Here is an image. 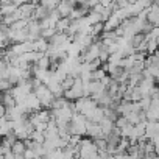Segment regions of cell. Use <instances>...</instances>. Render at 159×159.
I'll return each mask as SVG.
<instances>
[{
  "label": "cell",
  "instance_id": "9c48e42d",
  "mask_svg": "<svg viewBox=\"0 0 159 159\" xmlns=\"http://www.w3.org/2000/svg\"><path fill=\"white\" fill-rule=\"evenodd\" d=\"M70 19L69 17H61L56 24H55V30H56V33H66L67 31V28L70 27Z\"/></svg>",
  "mask_w": 159,
  "mask_h": 159
},
{
  "label": "cell",
  "instance_id": "603a6c76",
  "mask_svg": "<svg viewBox=\"0 0 159 159\" xmlns=\"http://www.w3.org/2000/svg\"><path fill=\"white\" fill-rule=\"evenodd\" d=\"M22 156H24V159H36V156H34L33 150H25Z\"/></svg>",
  "mask_w": 159,
  "mask_h": 159
},
{
  "label": "cell",
  "instance_id": "44dd1931",
  "mask_svg": "<svg viewBox=\"0 0 159 159\" xmlns=\"http://www.w3.org/2000/svg\"><path fill=\"white\" fill-rule=\"evenodd\" d=\"M103 76H106V73H105L102 69H97V70L91 72V80H92V81H100Z\"/></svg>",
  "mask_w": 159,
  "mask_h": 159
},
{
  "label": "cell",
  "instance_id": "4316f807",
  "mask_svg": "<svg viewBox=\"0 0 159 159\" xmlns=\"http://www.w3.org/2000/svg\"><path fill=\"white\" fill-rule=\"evenodd\" d=\"M39 159H45V156H44V157H39Z\"/></svg>",
  "mask_w": 159,
  "mask_h": 159
},
{
  "label": "cell",
  "instance_id": "83f0119b",
  "mask_svg": "<svg viewBox=\"0 0 159 159\" xmlns=\"http://www.w3.org/2000/svg\"><path fill=\"white\" fill-rule=\"evenodd\" d=\"M0 19H2V16H0Z\"/></svg>",
  "mask_w": 159,
  "mask_h": 159
},
{
  "label": "cell",
  "instance_id": "3957f363",
  "mask_svg": "<svg viewBox=\"0 0 159 159\" xmlns=\"http://www.w3.org/2000/svg\"><path fill=\"white\" fill-rule=\"evenodd\" d=\"M86 136H89L91 140H95V139H105V136H103V133H102L98 123H91V122L86 123Z\"/></svg>",
  "mask_w": 159,
  "mask_h": 159
},
{
  "label": "cell",
  "instance_id": "484cf974",
  "mask_svg": "<svg viewBox=\"0 0 159 159\" xmlns=\"http://www.w3.org/2000/svg\"><path fill=\"white\" fill-rule=\"evenodd\" d=\"M14 159H24L22 154H14Z\"/></svg>",
  "mask_w": 159,
  "mask_h": 159
},
{
  "label": "cell",
  "instance_id": "7c38bea8",
  "mask_svg": "<svg viewBox=\"0 0 159 159\" xmlns=\"http://www.w3.org/2000/svg\"><path fill=\"white\" fill-rule=\"evenodd\" d=\"M48 48V42L42 38H39L38 41H34V52H39V53H45Z\"/></svg>",
  "mask_w": 159,
  "mask_h": 159
},
{
  "label": "cell",
  "instance_id": "cb8c5ba5",
  "mask_svg": "<svg viewBox=\"0 0 159 159\" xmlns=\"http://www.w3.org/2000/svg\"><path fill=\"white\" fill-rule=\"evenodd\" d=\"M3 159H14V154H13V153L10 151L8 154H5V156H3Z\"/></svg>",
  "mask_w": 159,
  "mask_h": 159
},
{
  "label": "cell",
  "instance_id": "5b68a950",
  "mask_svg": "<svg viewBox=\"0 0 159 159\" xmlns=\"http://www.w3.org/2000/svg\"><path fill=\"white\" fill-rule=\"evenodd\" d=\"M84 117H86V120L91 122V123H100L102 119H103L105 116H103V109L98 108V106H95V108H94L89 114H86Z\"/></svg>",
  "mask_w": 159,
  "mask_h": 159
},
{
  "label": "cell",
  "instance_id": "7402d4cb",
  "mask_svg": "<svg viewBox=\"0 0 159 159\" xmlns=\"http://www.w3.org/2000/svg\"><path fill=\"white\" fill-rule=\"evenodd\" d=\"M88 67H89V70H91V72H94V70H97V69H100V67H102V62H100V59L97 58L95 61L88 62Z\"/></svg>",
  "mask_w": 159,
  "mask_h": 159
},
{
  "label": "cell",
  "instance_id": "2e32d148",
  "mask_svg": "<svg viewBox=\"0 0 159 159\" xmlns=\"http://www.w3.org/2000/svg\"><path fill=\"white\" fill-rule=\"evenodd\" d=\"M73 81H75V78H72L70 75H67V76L62 80V83H61L59 86H61V89H62V91H69V89H72Z\"/></svg>",
  "mask_w": 159,
  "mask_h": 159
},
{
  "label": "cell",
  "instance_id": "ba28073f",
  "mask_svg": "<svg viewBox=\"0 0 159 159\" xmlns=\"http://www.w3.org/2000/svg\"><path fill=\"white\" fill-rule=\"evenodd\" d=\"M0 103L3 105V108H5V109H11V108H14V106H16V102H14L13 95L10 94V91L2 94V97H0Z\"/></svg>",
  "mask_w": 159,
  "mask_h": 159
},
{
  "label": "cell",
  "instance_id": "277c9868",
  "mask_svg": "<svg viewBox=\"0 0 159 159\" xmlns=\"http://www.w3.org/2000/svg\"><path fill=\"white\" fill-rule=\"evenodd\" d=\"M27 31H28V41L34 42L41 38V28H39V22L38 20H30L28 22V27H27Z\"/></svg>",
  "mask_w": 159,
  "mask_h": 159
},
{
  "label": "cell",
  "instance_id": "ffe728a7",
  "mask_svg": "<svg viewBox=\"0 0 159 159\" xmlns=\"http://www.w3.org/2000/svg\"><path fill=\"white\" fill-rule=\"evenodd\" d=\"M48 64H50V58H48L47 55H44V56L36 62V66H38L39 69H42V70H48Z\"/></svg>",
  "mask_w": 159,
  "mask_h": 159
},
{
  "label": "cell",
  "instance_id": "d4e9b609",
  "mask_svg": "<svg viewBox=\"0 0 159 159\" xmlns=\"http://www.w3.org/2000/svg\"><path fill=\"white\" fill-rule=\"evenodd\" d=\"M5 116V108H3V105L0 103V117H3Z\"/></svg>",
  "mask_w": 159,
  "mask_h": 159
},
{
  "label": "cell",
  "instance_id": "5bb4252c",
  "mask_svg": "<svg viewBox=\"0 0 159 159\" xmlns=\"http://www.w3.org/2000/svg\"><path fill=\"white\" fill-rule=\"evenodd\" d=\"M125 119H126V122H128L129 125H133V126H134V125H137V123L140 122L139 112H133V111H131V112H128V114L125 116Z\"/></svg>",
  "mask_w": 159,
  "mask_h": 159
},
{
  "label": "cell",
  "instance_id": "d6986e66",
  "mask_svg": "<svg viewBox=\"0 0 159 159\" xmlns=\"http://www.w3.org/2000/svg\"><path fill=\"white\" fill-rule=\"evenodd\" d=\"M28 139L33 140V142H36V143H41V145H42L44 140H45V139H44V134H42V133H38V131H33V133L28 136Z\"/></svg>",
  "mask_w": 159,
  "mask_h": 159
},
{
  "label": "cell",
  "instance_id": "8fae6325",
  "mask_svg": "<svg viewBox=\"0 0 159 159\" xmlns=\"http://www.w3.org/2000/svg\"><path fill=\"white\" fill-rule=\"evenodd\" d=\"M70 102H67L64 97H59V98H55L50 105V109H62V108H67Z\"/></svg>",
  "mask_w": 159,
  "mask_h": 159
},
{
  "label": "cell",
  "instance_id": "52a82bcc",
  "mask_svg": "<svg viewBox=\"0 0 159 159\" xmlns=\"http://www.w3.org/2000/svg\"><path fill=\"white\" fill-rule=\"evenodd\" d=\"M157 131H159V123H157V122H147L143 136H145V139H147V140H150L153 136H156V134H157Z\"/></svg>",
  "mask_w": 159,
  "mask_h": 159
},
{
  "label": "cell",
  "instance_id": "8992f818",
  "mask_svg": "<svg viewBox=\"0 0 159 159\" xmlns=\"http://www.w3.org/2000/svg\"><path fill=\"white\" fill-rule=\"evenodd\" d=\"M120 25V20L116 14H111V17L103 24V33H108V31H114L117 27Z\"/></svg>",
  "mask_w": 159,
  "mask_h": 159
},
{
  "label": "cell",
  "instance_id": "7a4b0ae2",
  "mask_svg": "<svg viewBox=\"0 0 159 159\" xmlns=\"http://www.w3.org/2000/svg\"><path fill=\"white\" fill-rule=\"evenodd\" d=\"M75 7H76V2H73V0H64V2H59L58 3L56 11H58L59 17H69L70 13H72V10Z\"/></svg>",
  "mask_w": 159,
  "mask_h": 159
},
{
  "label": "cell",
  "instance_id": "4fadbf2b",
  "mask_svg": "<svg viewBox=\"0 0 159 159\" xmlns=\"http://www.w3.org/2000/svg\"><path fill=\"white\" fill-rule=\"evenodd\" d=\"M28 22L30 20H25V19H20V20H16L11 27H10V30H13V31H20V30H27V27H28Z\"/></svg>",
  "mask_w": 159,
  "mask_h": 159
},
{
  "label": "cell",
  "instance_id": "6da1fadb",
  "mask_svg": "<svg viewBox=\"0 0 159 159\" xmlns=\"http://www.w3.org/2000/svg\"><path fill=\"white\" fill-rule=\"evenodd\" d=\"M20 105H24V106H25V109H27L28 112H38V111L41 109V103H39L38 97H36L33 92H31V94H28V95L25 97L24 103H20Z\"/></svg>",
  "mask_w": 159,
  "mask_h": 159
},
{
  "label": "cell",
  "instance_id": "9a60e30c",
  "mask_svg": "<svg viewBox=\"0 0 159 159\" xmlns=\"http://www.w3.org/2000/svg\"><path fill=\"white\" fill-rule=\"evenodd\" d=\"M25 150H27V148H25V145H24L22 140H17V142L11 147V153H13V154H24Z\"/></svg>",
  "mask_w": 159,
  "mask_h": 159
},
{
  "label": "cell",
  "instance_id": "ac0fdd59",
  "mask_svg": "<svg viewBox=\"0 0 159 159\" xmlns=\"http://www.w3.org/2000/svg\"><path fill=\"white\" fill-rule=\"evenodd\" d=\"M157 48V39H150L147 42V55H154Z\"/></svg>",
  "mask_w": 159,
  "mask_h": 159
},
{
  "label": "cell",
  "instance_id": "30bf717a",
  "mask_svg": "<svg viewBox=\"0 0 159 159\" xmlns=\"http://www.w3.org/2000/svg\"><path fill=\"white\" fill-rule=\"evenodd\" d=\"M145 112V120L147 122H157V119H159V108H153V106H150L147 111H143Z\"/></svg>",
  "mask_w": 159,
  "mask_h": 159
},
{
  "label": "cell",
  "instance_id": "e0dca14e",
  "mask_svg": "<svg viewBox=\"0 0 159 159\" xmlns=\"http://www.w3.org/2000/svg\"><path fill=\"white\" fill-rule=\"evenodd\" d=\"M39 5L44 7L47 11H55V10L58 8V2H53V0H42Z\"/></svg>",
  "mask_w": 159,
  "mask_h": 159
}]
</instances>
